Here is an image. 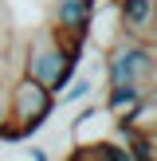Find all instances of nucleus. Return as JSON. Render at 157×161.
Masks as SVG:
<instances>
[{
  "mask_svg": "<svg viewBox=\"0 0 157 161\" xmlns=\"http://www.w3.org/2000/svg\"><path fill=\"white\" fill-rule=\"evenodd\" d=\"M8 91V126L0 130V142H28L47 126V118L55 114V94L47 86H39L35 79L16 75V83L4 86Z\"/></svg>",
  "mask_w": 157,
  "mask_h": 161,
  "instance_id": "f257e3e1",
  "label": "nucleus"
},
{
  "mask_svg": "<svg viewBox=\"0 0 157 161\" xmlns=\"http://www.w3.org/2000/svg\"><path fill=\"white\" fill-rule=\"evenodd\" d=\"M78 63L83 59H71V55L55 43V31H51V24H47V28H39L35 36H31L28 51H24V59H20V75L35 79L39 86H47L51 94H59L63 86L75 79Z\"/></svg>",
  "mask_w": 157,
  "mask_h": 161,
  "instance_id": "f03ea898",
  "label": "nucleus"
},
{
  "mask_svg": "<svg viewBox=\"0 0 157 161\" xmlns=\"http://www.w3.org/2000/svg\"><path fill=\"white\" fill-rule=\"evenodd\" d=\"M153 79H157L153 43L118 36L106 47V86H145V91H153Z\"/></svg>",
  "mask_w": 157,
  "mask_h": 161,
  "instance_id": "7ed1b4c3",
  "label": "nucleus"
},
{
  "mask_svg": "<svg viewBox=\"0 0 157 161\" xmlns=\"http://www.w3.org/2000/svg\"><path fill=\"white\" fill-rule=\"evenodd\" d=\"M114 16H118V36L126 39H141L153 43L157 36V0H114Z\"/></svg>",
  "mask_w": 157,
  "mask_h": 161,
  "instance_id": "20e7f679",
  "label": "nucleus"
},
{
  "mask_svg": "<svg viewBox=\"0 0 157 161\" xmlns=\"http://www.w3.org/2000/svg\"><path fill=\"white\" fill-rule=\"evenodd\" d=\"M94 12H98V0H51V28L90 36Z\"/></svg>",
  "mask_w": 157,
  "mask_h": 161,
  "instance_id": "39448f33",
  "label": "nucleus"
},
{
  "mask_svg": "<svg viewBox=\"0 0 157 161\" xmlns=\"http://www.w3.org/2000/svg\"><path fill=\"white\" fill-rule=\"evenodd\" d=\"M145 86H106V98H102V110L110 114V122H126V118L138 110V102L145 98Z\"/></svg>",
  "mask_w": 157,
  "mask_h": 161,
  "instance_id": "423d86ee",
  "label": "nucleus"
},
{
  "mask_svg": "<svg viewBox=\"0 0 157 161\" xmlns=\"http://www.w3.org/2000/svg\"><path fill=\"white\" fill-rule=\"evenodd\" d=\"M122 126H126L130 134H153V130H157V102H153V94H145V98L138 102V110H133Z\"/></svg>",
  "mask_w": 157,
  "mask_h": 161,
  "instance_id": "0eeeda50",
  "label": "nucleus"
},
{
  "mask_svg": "<svg viewBox=\"0 0 157 161\" xmlns=\"http://www.w3.org/2000/svg\"><path fill=\"white\" fill-rule=\"evenodd\" d=\"M90 94H94V79L90 75H78V79H71V83L55 94V102L63 98V106H71V102H86Z\"/></svg>",
  "mask_w": 157,
  "mask_h": 161,
  "instance_id": "6e6552de",
  "label": "nucleus"
},
{
  "mask_svg": "<svg viewBox=\"0 0 157 161\" xmlns=\"http://www.w3.org/2000/svg\"><path fill=\"white\" fill-rule=\"evenodd\" d=\"M8 126V91H4V83H0V130Z\"/></svg>",
  "mask_w": 157,
  "mask_h": 161,
  "instance_id": "1a4fd4ad",
  "label": "nucleus"
},
{
  "mask_svg": "<svg viewBox=\"0 0 157 161\" xmlns=\"http://www.w3.org/2000/svg\"><path fill=\"white\" fill-rule=\"evenodd\" d=\"M47 153H51V149H47V146H39V142H35V146L28 149V161H47Z\"/></svg>",
  "mask_w": 157,
  "mask_h": 161,
  "instance_id": "9d476101",
  "label": "nucleus"
},
{
  "mask_svg": "<svg viewBox=\"0 0 157 161\" xmlns=\"http://www.w3.org/2000/svg\"><path fill=\"white\" fill-rule=\"evenodd\" d=\"M67 161H94V157H90V149H78V146H71Z\"/></svg>",
  "mask_w": 157,
  "mask_h": 161,
  "instance_id": "9b49d317",
  "label": "nucleus"
},
{
  "mask_svg": "<svg viewBox=\"0 0 157 161\" xmlns=\"http://www.w3.org/2000/svg\"><path fill=\"white\" fill-rule=\"evenodd\" d=\"M0 79H4V51H0Z\"/></svg>",
  "mask_w": 157,
  "mask_h": 161,
  "instance_id": "f8f14e48",
  "label": "nucleus"
}]
</instances>
